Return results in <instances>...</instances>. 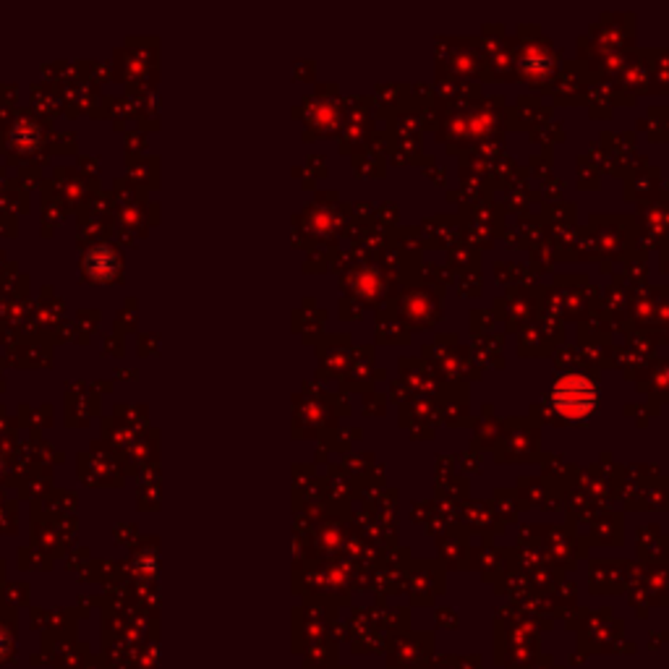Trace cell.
<instances>
[{
    "mask_svg": "<svg viewBox=\"0 0 669 669\" xmlns=\"http://www.w3.org/2000/svg\"><path fill=\"white\" fill-rule=\"evenodd\" d=\"M552 402L565 419H586L599 405V387L586 374H563L552 387Z\"/></svg>",
    "mask_w": 669,
    "mask_h": 669,
    "instance_id": "cell-1",
    "label": "cell"
}]
</instances>
